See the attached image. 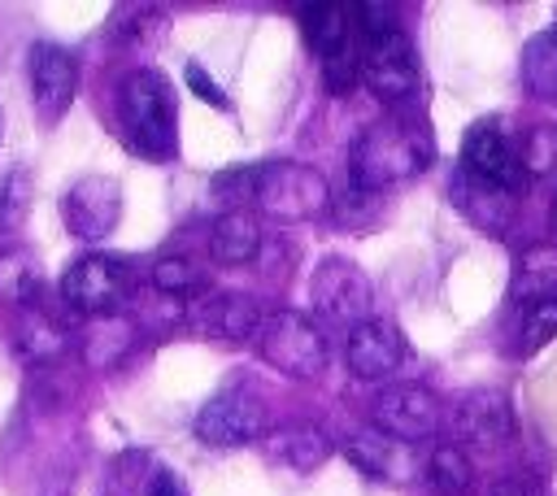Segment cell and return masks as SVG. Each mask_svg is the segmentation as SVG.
Returning <instances> with one entry per match:
<instances>
[{
    "mask_svg": "<svg viewBox=\"0 0 557 496\" xmlns=\"http://www.w3.org/2000/svg\"><path fill=\"white\" fill-rule=\"evenodd\" d=\"M435 157V144H431V131L418 122V117H383L374 122L370 131H361V139L352 144V157H348V174H352V187L374 196V191H392L409 178H418Z\"/></svg>",
    "mask_w": 557,
    "mask_h": 496,
    "instance_id": "obj_1",
    "label": "cell"
},
{
    "mask_svg": "<svg viewBox=\"0 0 557 496\" xmlns=\"http://www.w3.org/2000/svg\"><path fill=\"white\" fill-rule=\"evenodd\" d=\"M117 126L131 152L165 161L178 148V100L161 70H131L117 87Z\"/></svg>",
    "mask_w": 557,
    "mask_h": 496,
    "instance_id": "obj_2",
    "label": "cell"
},
{
    "mask_svg": "<svg viewBox=\"0 0 557 496\" xmlns=\"http://www.w3.org/2000/svg\"><path fill=\"white\" fill-rule=\"evenodd\" d=\"M252 348L265 365L287 379H318L326 365V339L318 322L296 309H270L252 335Z\"/></svg>",
    "mask_w": 557,
    "mask_h": 496,
    "instance_id": "obj_3",
    "label": "cell"
},
{
    "mask_svg": "<svg viewBox=\"0 0 557 496\" xmlns=\"http://www.w3.org/2000/svg\"><path fill=\"white\" fill-rule=\"evenodd\" d=\"M257 209L274 222H309L331 204V183L305 161H270L257 178Z\"/></svg>",
    "mask_w": 557,
    "mask_h": 496,
    "instance_id": "obj_4",
    "label": "cell"
},
{
    "mask_svg": "<svg viewBox=\"0 0 557 496\" xmlns=\"http://www.w3.org/2000/svg\"><path fill=\"white\" fill-rule=\"evenodd\" d=\"M370 305H374V287L366 278V270L348 257H322L309 274V309L322 326H361L370 322Z\"/></svg>",
    "mask_w": 557,
    "mask_h": 496,
    "instance_id": "obj_5",
    "label": "cell"
},
{
    "mask_svg": "<svg viewBox=\"0 0 557 496\" xmlns=\"http://www.w3.org/2000/svg\"><path fill=\"white\" fill-rule=\"evenodd\" d=\"M61 296L70 309H78L87 318L122 313V305L131 296V270L122 257L87 252V257L70 261V270L61 274Z\"/></svg>",
    "mask_w": 557,
    "mask_h": 496,
    "instance_id": "obj_6",
    "label": "cell"
},
{
    "mask_svg": "<svg viewBox=\"0 0 557 496\" xmlns=\"http://www.w3.org/2000/svg\"><path fill=\"white\" fill-rule=\"evenodd\" d=\"M461 174L483 183V187H496V191H518L522 187V157H518V144L505 135L500 122L483 117L466 131L461 139Z\"/></svg>",
    "mask_w": 557,
    "mask_h": 496,
    "instance_id": "obj_7",
    "label": "cell"
},
{
    "mask_svg": "<svg viewBox=\"0 0 557 496\" xmlns=\"http://www.w3.org/2000/svg\"><path fill=\"white\" fill-rule=\"evenodd\" d=\"M361 83L392 100V104H405L413 91H418V61H413V48L405 39V30H379V35H366V52H361Z\"/></svg>",
    "mask_w": 557,
    "mask_h": 496,
    "instance_id": "obj_8",
    "label": "cell"
},
{
    "mask_svg": "<svg viewBox=\"0 0 557 496\" xmlns=\"http://www.w3.org/2000/svg\"><path fill=\"white\" fill-rule=\"evenodd\" d=\"M370 422L374 431L400 439V444H418V439H431L435 426H440V400L435 392L418 387V383H392L374 396L370 405Z\"/></svg>",
    "mask_w": 557,
    "mask_h": 496,
    "instance_id": "obj_9",
    "label": "cell"
},
{
    "mask_svg": "<svg viewBox=\"0 0 557 496\" xmlns=\"http://www.w3.org/2000/svg\"><path fill=\"white\" fill-rule=\"evenodd\" d=\"M453 426H457V439L466 448L496 452V448H505L513 439V405L496 387H474V392H466L457 400Z\"/></svg>",
    "mask_w": 557,
    "mask_h": 496,
    "instance_id": "obj_10",
    "label": "cell"
},
{
    "mask_svg": "<svg viewBox=\"0 0 557 496\" xmlns=\"http://www.w3.org/2000/svg\"><path fill=\"white\" fill-rule=\"evenodd\" d=\"M117 213H122V187L109 174L78 178L61 200V218L74 239H104L117 226Z\"/></svg>",
    "mask_w": 557,
    "mask_h": 496,
    "instance_id": "obj_11",
    "label": "cell"
},
{
    "mask_svg": "<svg viewBox=\"0 0 557 496\" xmlns=\"http://www.w3.org/2000/svg\"><path fill=\"white\" fill-rule=\"evenodd\" d=\"M405 352H409L405 348V335L392 322H383V318H370V322L352 326L348 339H344V365L361 383H379V379L396 374L400 361H405Z\"/></svg>",
    "mask_w": 557,
    "mask_h": 496,
    "instance_id": "obj_12",
    "label": "cell"
},
{
    "mask_svg": "<svg viewBox=\"0 0 557 496\" xmlns=\"http://www.w3.org/2000/svg\"><path fill=\"white\" fill-rule=\"evenodd\" d=\"M261 405L244 392H222L196 413V435L209 448H244L261 435Z\"/></svg>",
    "mask_w": 557,
    "mask_h": 496,
    "instance_id": "obj_13",
    "label": "cell"
},
{
    "mask_svg": "<svg viewBox=\"0 0 557 496\" xmlns=\"http://www.w3.org/2000/svg\"><path fill=\"white\" fill-rule=\"evenodd\" d=\"M261 318H265L261 305L244 292H205L200 300L187 305L191 331H200L209 339H252Z\"/></svg>",
    "mask_w": 557,
    "mask_h": 496,
    "instance_id": "obj_14",
    "label": "cell"
},
{
    "mask_svg": "<svg viewBox=\"0 0 557 496\" xmlns=\"http://www.w3.org/2000/svg\"><path fill=\"white\" fill-rule=\"evenodd\" d=\"M74 87H78V70H74V57L57 44H35L30 48V96H35V109L39 117H61L74 100Z\"/></svg>",
    "mask_w": 557,
    "mask_h": 496,
    "instance_id": "obj_15",
    "label": "cell"
},
{
    "mask_svg": "<svg viewBox=\"0 0 557 496\" xmlns=\"http://www.w3.org/2000/svg\"><path fill=\"white\" fill-rule=\"evenodd\" d=\"M348 461L357 470H366L370 479H383V483H409L418 474V452L413 444H400L383 431H366V435H352L344 444Z\"/></svg>",
    "mask_w": 557,
    "mask_h": 496,
    "instance_id": "obj_16",
    "label": "cell"
},
{
    "mask_svg": "<svg viewBox=\"0 0 557 496\" xmlns=\"http://www.w3.org/2000/svg\"><path fill=\"white\" fill-rule=\"evenodd\" d=\"M139 344V331L126 313H109V318H87L83 326V361L91 370H113L131 357V348Z\"/></svg>",
    "mask_w": 557,
    "mask_h": 496,
    "instance_id": "obj_17",
    "label": "cell"
},
{
    "mask_svg": "<svg viewBox=\"0 0 557 496\" xmlns=\"http://www.w3.org/2000/svg\"><path fill=\"white\" fill-rule=\"evenodd\" d=\"M70 348V335L65 326L48 313V309H22L17 318V331H13V352L26 361V365H48V361H61Z\"/></svg>",
    "mask_w": 557,
    "mask_h": 496,
    "instance_id": "obj_18",
    "label": "cell"
},
{
    "mask_svg": "<svg viewBox=\"0 0 557 496\" xmlns=\"http://www.w3.org/2000/svg\"><path fill=\"white\" fill-rule=\"evenodd\" d=\"M261 248V222L248 209H226L209 226V257L218 265H248Z\"/></svg>",
    "mask_w": 557,
    "mask_h": 496,
    "instance_id": "obj_19",
    "label": "cell"
},
{
    "mask_svg": "<svg viewBox=\"0 0 557 496\" xmlns=\"http://www.w3.org/2000/svg\"><path fill=\"white\" fill-rule=\"evenodd\" d=\"M265 452H270V461L305 474V470H318L326 461L331 439L318 426H309V422H287V426H278V431L265 435Z\"/></svg>",
    "mask_w": 557,
    "mask_h": 496,
    "instance_id": "obj_20",
    "label": "cell"
},
{
    "mask_svg": "<svg viewBox=\"0 0 557 496\" xmlns=\"http://www.w3.org/2000/svg\"><path fill=\"white\" fill-rule=\"evenodd\" d=\"M509 296H513V305H522V309H531V305L557 296V248L531 244V248L518 257V265H513Z\"/></svg>",
    "mask_w": 557,
    "mask_h": 496,
    "instance_id": "obj_21",
    "label": "cell"
},
{
    "mask_svg": "<svg viewBox=\"0 0 557 496\" xmlns=\"http://www.w3.org/2000/svg\"><path fill=\"white\" fill-rule=\"evenodd\" d=\"M300 26H305V39L309 48L322 57V61H335L348 52V35H352V22H348V9L335 4V0H313L300 9Z\"/></svg>",
    "mask_w": 557,
    "mask_h": 496,
    "instance_id": "obj_22",
    "label": "cell"
},
{
    "mask_svg": "<svg viewBox=\"0 0 557 496\" xmlns=\"http://www.w3.org/2000/svg\"><path fill=\"white\" fill-rule=\"evenodd\" d=\"M522 83L535 100H557V30H544L522 48Z\"/></svg>",
    "mask_w": 557,
    "mask_h": 496,
    "instance_id": "obj_23",
    "label": "cell"
},
{
    "mask_svg": "<svg viewBox=\"0 0 557 496\" xmlns=\"http://www.w3.org/2000/svg\"><path fill=\"white\" fill-rule=\"evenodd\" d=\"M39 292V261L22 248H4L0 252V300L30 309Z\"/></svg>",
    "mask_w": 557,
    "mask_h": 496,
    "instance_id": "obj_24",
    "label": "cell"
},
{
    "mask_svg": "<svg viewBox=\"0 0 557 496\" xmlns=\"http://www.w3.org/2000/svg\"><path fill=\"white\" fill-rule=\"evenodd\" d=\"M422 474H426V483H431L435 492H444V496H461V492L470 487V479H474L470 457H466V448H457V444H440V448L422 461Z\"/></svg>",
    "mask_w": 557,
    "mask_h": 496,
    "instance_id": "obj_25",
    "label": "cell"
},
{
    "mask_svg": "<svg viewBox=\"0 0 557 496\" xmlns=\"http://www.w3.org/2000/svg\"><path fill=\"white\" fill-rule=\"evenodd\" d=\"M553 335H557V296H548V300H540V305L527 309L522 331H518V357H531V352L544 348Z\"/></svg>",
    "mask_w": 557,
    "mask_h": 496,
    "instance_id": "obj_26",
    "label": "cell"
},
{
    "mask_svg": "<svg viewBox=\"0 0 557 496\" xmlns=\"http://www.w3.org/2000/svg\"><path fill=\"white\" fill-rule=\"evenodd\" d=\"M152 287L165 292V296H191V292H200L205 283H200V270H196L187 257H161V261L152 265Z\"/></svg>",
    "mask_w": 557,
    "mask_h": 496,
    "instance_id": "obj_27",
    "label": "cell"
},
{
    "mask_svg": "<svg viewBox=\"0 0 557 496\" xmlns=\"http://www.w3.org/2000/svg\"><path fill=\"white\" fill-rule=\"evenodd\" d=\"M518 157H522V170L531 174H548L557 165V131L553 126H531L518 144Z\"/></svg>",
    "mask_w": 557,
    "mask_h": 496,
    "instance_id": "obj_28",
    "label": "cell"
},
{
    "mask_svg": "<svg viewBox=\"0 0 557 496\" xmlns=\"http://www.w3.org/2000/svg\"><path fill=\"white\" fill-rule=\"evenodd\" d=\"M257 178H261V165H239V170L213 174V191H226L231 200H252L257 196Z\"/></svg>",
    "mask_w": 557,
    "mask_h": 496,
    "instance_id": "obj_29",
    "label": "cell"
},
{
    "mask_svg": "<svg viewBox=\"0 0 557 496\" xmlns=\"http://www.w3.org/2000/svg\"><path fill=\"white\" fill-rule=\"evenodd\" d=\"M322 74H326V87L331 91H348L352 83H361V61L352 52H344L335 61H322Z\"/></svg>",
    "mask_w": 557,
    "mask_h": 496,
    "instance_id": "obj_30",
    "label": "cell"
},
{
    "mask_svg": "<svg viewBox=\"0 0 557 496\" xmlns=\"http://www.w3.org/2000/svg\"><path fill=\"white\" fill-rule=\"evenodd\" d=\"M187 87H191V91H196L205 104H213V109H226V91H222V87L209 78V70H205L200 61H191V65H187Z\"/></svg>",
    "mask_w": 557,
    "mask_h": 496,
    "instance_id": "obj_31",
    "label": "cell"
},
{
    "mask_svg": "<svg viewBox=\"0 0 557 496\" xmlns=\"http://www.w3.org/2000/svg\"><path fill=\"white\" fill-rule=\"evenodd\" d=\"M144 496H187V492H183V483H178V474H174V470L152 466V470H148V479H144Z\"/></svg>",
    "mask_w": 557,
    "mask_h": 496,
    "instance_id": "obj_32",
    "label": "cell"
},
{
    "mask_svg": "<svg viewBox=\"0 0 557 496\" xmlns=\"http://www.w3.org/2000/svg\"><path fill=\"white\" fill-rule=\"evenodd\" d=\"M487 496H535V487H527L522 479H496Z\"/></svg>",
    "mask_w": 557,
    "mask_h": 496,
    "instance_id": "obj_33",
    "label": "cell"
},
{
    "mask_svg": "<svg viewBox=\"0 0 557 496\" xmlns=\"http://www.w3.org/2000/svg\"><path fill=\"white\" fill-rule=\"evenodd\" d=\"M548 226H553V235H557V200H553V213H548Z\"/></svg>",
    "mask_w": 557,
    "mask_h": 496,
    "instance_id": "obj_34",
    "label": "cell"
},
{
    "mask_svg": "<svg viewBox=\"0 0 557 496\" xmlns=\"http://www.w3.org/2000/svg\"><path fill=\"white\" fill-rule=\"evenodd\" d=\"M0 135H4V109H0Z\"/></svg>",
    "mask_w": 557,
    "mask_h": 496,
    "instance_id": "obj_35",
    "label": "cell"
}]
</instances>
